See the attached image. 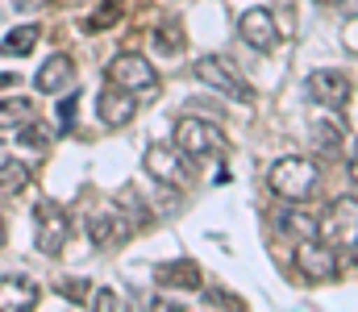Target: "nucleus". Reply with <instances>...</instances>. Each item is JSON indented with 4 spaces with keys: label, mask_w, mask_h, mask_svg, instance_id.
Listing matches in <instances>:
<instances>
[{
    "label": "nucleus",
    "mask_w": 358,
    "mask_h": 312,
    "mask_svg": "<svg viewBox=\"0 0 358 312\" xmlns=\"http://www.w3.org/2000/svg\"><path fill=\"white\" fill-rule=\"evenodd\" d=\"M271 188H275V196H283V200H292V205H304V200H313L317 196V184H321V175H317V167L308 163V158H279L275 167H271Z\"/></svg>",
    "instance_id": "obj_1"
},
{
    "label": "nucleus",
    "mask_w": 358,
    "mask_h": 312,
    "mask_svg": "<svg viewBox=\"0 0 358 312\" xmlns=\"http://www.w3.org/2000/svg\"><path fill=\"white\" fill-rule=\"evenodd\" d=\"M196 80L204 84V88H213V92H221V96H229V101L238 104H250L255 101V88L242 80V71L229 63V59H221V54H200L196 59Z\"/></svg>",
    "instance_id": "obj_2"
},
{
    "label": "nucleus",
    "mask_w": 358,
    "mask_h": 312,
    "mask_svg": "<svg viewBox=\"0 0 358 312\" xmlns=\"http://www.w3.org/2000/svg\"><path fill=\"white\" fill-rule=\"evenodd\" d=\"M146 175L155 179V184H163V188H192V158L179 150V146H150L146 150Z\"/></svg>",
    "instance_id": "obj_3"
},
{
    "label": "nucleus",
    "mask_w": 358,
    "mask_h": 312,
    "mask_svg": "<svg viewBox=\"0 0 358 312\" xmlns=\"http://www.w3.org/2000/svg\"><path fill=\"white\" fill-rule=\"evenodd\" d=\"M176 146L187 154V158H213V154H221L225 138H221V129H217L213 121L183 117V121L176 125Z\"/></svg>",
    "instance_id": "obj_4"
},
{
    "label": "nucleus",
    "mask_w": 358,
    "mask_h": 312,
    "mask_svg": "<svg viewBox=\"0 0 358 312\" xmlns=\"http://www.w3.org/2000/svg\"><path fill=\"white\" fill-rule=\"evenodd\" d=\"M108 75H113L117 88H125L134 96H159V75L142 54H117L108 63Z\"/></svg>",
    "instance_id": "obj_5"
},
{
    "label": "nucleus",
    "mask_w": 358,
    "mask_h": 312,
    "mask_svg": "<svg viewBox=\"0 0 358 312\" xmlns=\"http://www.w3.org/2000/svg\"><path fill=\"white\" fill-rule=\"evenodd\" d=\"M317 233L329 242V246H338V250H355L358 246V200H338V205H329V212L321 216V225H317Z\"/></svg>",
    "instance_id": "obj_6"
},
{
    "label": "nucleus",
    "mask_w": 358,
    "mask_h": 312,
    "mask_svg": "<svg viewBox=\"0 0 358 312\" xmlns=\"http://www.w3.org/2000/svg\"><path fill=\"white\" fill-rule=\"evenodd\" d=\"M34 237H38V250L42 254H63V246L71 237L67 212L59 205H50V200H42V205L34 208Z\"/></svg>",
    "instance_id": "obj_7"
},
{
    "label": "nucleus",
    "mask_w": 358,
    "mask_h": 312,
    "mask_svg": "<svg viewBox=\"0 0 358 312\" xmlns=\"http://www.w3.org/2000/svg\"><path fill=\"white\" fill-rule=\"evenodd\" d=\"M296 271L304 279H334L338 275V254L329 242H317V237H300L296 242Z\"/></svg>",
    "instance_id": "obj_8"
},
{
    "label": "nucleus",
    "mask_w": 358,
    "mask_h": 312,
    "mask_svg": "<svg viewBox=\"0 0 358 312\" xmlns=\"http://www.w3.org/2000/svg\"><path fill=\"white\" fill-rule=\"evenodd\" d=\"M238 34H242V42H246L250 50H259V54H271V50L279 46V25H275V17H271L267 8H246V13L238 17Z\"/></svg>",
    "instance_id": "obj_9"
},
{
    "label": "nucleus",
    "mask_w": 358,
    "mask_h": 312,
    "mask_svg": "<svg viewBox=\"0 0 358 312\" xmlns=\"http://www.w3.org/2000/svg\"><path fill=\"white\" fill-rule=\"evenodd\" d=\"M308 96L321 101V108H346L350 101V75L325 67V71H313L308 75Z\"/></svg>",
    "instance_id": "obj_10"
},
{
    "label": "nucleus",
    "mask_w": 358,
    "mask_h": 312,
    "mask_svg": "<svg viewBox=\"0 0 358 312\" xmlns=\"http://www.w3.org/2000/svg\"><path fill=\"white\" fill-rule=\"evenodd\" d=\"M134 92H125V88H117V84H108L100 96H96V112H100V121L104 125H129L134 121Z\"/></svg>",
    "instance_id": "obj_11"
},
{
    "label": "nucleus",
    "mask_w": 358,
    "mask_h": 312,
    "mask_svg": "<svg viewBox=\"0 0 358 312\" xmlns=\"http://www.w3.org/2000/svg\"><path fill=\"white\" fill-rule=\"evenodd\" d=\"M155 283L171 288V292H196L204 279H200V267L192 258H176V262H159L155 267Z\"/></svg>",
    "instance_id": "obj_12"
},
{
    "label": "nucleus",
    "mask_w": 358,
    "mask_h": 312,
    "mask_svg": "<svg viewBox=\"0 0 358 312\" xmlns=\"http://www.w3.org/2000/svg\"><path fill=\"white\" fill-rule=\"evenodd\" d=\"M34 84H38V92H46V96L67 92V88L76 84V63H71L67 54H55V59L42 63V71L34 75Z\"/></svg>",
    "instance_id": "obj_13"
},
{
    "label": "nucleus",
    "mask_w": 358,
    "mask_h": 312,
    "mask_svg": "<svg viewBox=\"0 0 358 312\" xmlns=\"http://www.w3.org/2000/svg\"><path fill=\"white\" fill-rule=\"evenodd\" d=\"M38 304V283L25 275H4L0 279V312H17V309H34Z\"/></svg>",
    "instance_id": "obj_14"
},
{
    "label": "nucleus",
    "mask_w": 358,
    "mask_h": 312,
    "mask_svg": "<svg viewBox=\"0 0 358 312\" xmlns=\"http://www.w3.org/2000/svg\"><path fill=\"white\" fill-rule=\"evenodd\" d=\"M88 233H92L96 246H117V242L129 233V225H125L121 208H100V212L88 221Z\"/></svg>",
    "instance_id": "obj_15"
},
{
    "label": "nucleus",
    "mask_w": 358,
    "mask_h": 312,
    "mask_svg": "<svg viewBox=\"0 0 358 312\" xmlns=\"http://www.w3.org/2000/svg\"><path fill=\"white\" fill-rule=\"evenodd\" d=\"M38 38H42V25H17V29L4 34L0 54H8V59H25V54L38 46Z\"/></svg>",
    "instance_id": "obj_16"
},
{
    "label": "nucleus",
    "mask_w": 358,
    "mask_h": 312,
    "mask_svg": "<svg viewBox=\"0 0 358 312\" xmlns=\"http://www.w3.org/2000/svg\"><path fill=\"white\" fill-rule=\"evenodd\" d=\"M342 142H346V133H342V125H334L329 117H317V121H313V146H317L321 154H329V158H338V154H342Z\"/></svg>",
    "instance_id": "obj_17"
},
{
    "label": "nucleus",
    "mask_w": 358,
    "mask_h": 312,
    "mask_svg": "<svg viewBox=\"0 0 358 312\" xmlns=\"http://www.w3.org/2000/svg\"><path fill=\"white\" fill-rule=\"evenodd\" d=\"M25 121H34V101L29 96H13V101H0V129L4 125H25Z\"/></svg>",
    "instance_id": "obj_18"
},
{
    "label": "nucleus",
    "mask_w": 358,
    "mask_h": 312,
    "mask_svg": "<svg viewBox=\"0 0 358 312\" xmlns=\"http://www.w3.org/2000/svg\"><path fill=\"white\" fill-rule=\"evenodd\" d=\"M25 184H29V167H25V163H17V158L0 163V192H4V196L21 192Z\"/></svg>",
    "instance_id": "obj_19"
},
{
    "label": "nucleus",
    "mask_w": 358,
    "mask_h": 312,
    "mask_svg": "<svg viewBox=\"0 0 358 312\" xmlns=\"http://www.w3.org/2000/svg\"><path fill=\"white\" fill-rule=\"evenodd\" d=\"M21 142H25L29 150H46V142H50V129H46V125L34 117V121H25V125H21Z\"/></svg>",
    "instance_id": "obj_20"
},
{
    "label": "nucleus",
    "mask_w": 358,
    "mask_h": 312,
    "mask_svg": "<svg viewBox=\"0 0 358 312\" xmlns=\"http://www.w3.org/2000/svg\"><path fill=\"white\" fill-rule=\"evenodd\" d=\"M117 17H121V8H117V4H104V8H100L96 17H88V29L96 34V29H104V25H113Z\"/></svg>",
    "instance_id": "obj_21"
},
{
    "label": "nucleus",
    "mask_w": 358,
    "mask_h": 312,
    "mask_svg": "<svg viewBox=\"0 0 358 312\" xmlns=\"http://www.w3.org/2000/svg\"><path fill=\"white\" fill-rule=\"evenodd\" d=\"M92 304H96V312H113V309H121V296L117 292H96Z\"/></svg>",
    "instance_id": "obj_22"
},
{
    "label": "nucleus",
    "mask_w": 358,
    "mask_h": 312,
    "mask_svg": "<svg viewBox=\"0 0 358 312\" xmlns=\"http://www.w3.org/2000/svg\"><path fill=\"white\" fill-rule=\"evenodd\" d=\"M76 108H80V104H76V96H67V101L59 104V125H63V129L76 121Z\"/></svg>",
    "instance_id": "obj_23"
},
{
    "label": "nucleus",
    "mask_w": 358,
    "mask_h": 312,
    "mask_svg": "<svg viewBox=\"0 0 358 312\" xmlns=\"http://www.w3.org/2000/svg\"><path fill=\"white\" fill-rule=\"evenodd\" d=\"M46 0H17V8H42Z\"/></svg>",
    "instance_id": "obj_24"
},
{
    "label": "nucleus",
    "mask_w": 358,
    "mask_h": 312,
    "mask_svg": "<svg viewBox=\"0 0 358 312\" xmlns=\"http://www.w3.org/2000/svg\"><path fill=\"white\" fill-rule=\"evenodd\" d=\"M8 84H17V75H8V71H4V75H0V88H8Z\"/></svg>",
    "instance_id": "obj_25"
},
{
    "label": "nucleus",
    "mask_w": 358,
    "mask_h": 312,
    "mask_svg": "<svg viewBox=\"0 0 358 312\" xmlns=\"http://www.w3.org/2000/svg\"><path fill=\"white\" fill-rule=\"evenodd\" d=\"M350 175H355V184H358V150H355V163H350Z\"/></svg>",
    "instance_id": "obj_26"
},
{
    "label": "nucleus",
    "mask_w": 358,
    "mask_h": 312,
    "mask_svg": "<svg viewBox=\"0 0 358 312\" xmlns=\"http://www.w3.org/2000/svg\"><path fill=\"white\" fill-rule=\"evenodd\" d=\"M0 237H4V225H0Z\"/></svg>",
    "instance_id": "obj_27"
}]
</instances>
